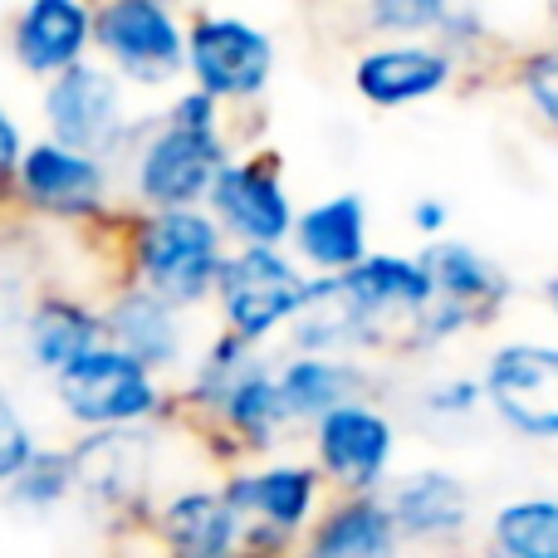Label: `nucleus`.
Returning <instances> with one entry per match:
<instances>
[{"label": "nucleus", "mask_w": 558, "mask_h": 558, "mask_svg": "<svg viewBox=\"0 0 558 558\" xmlns=\"http://www.w3.org/2000/svg\"><path fill=\"white\" fill-rule=\"evenodd\" d=\"M104 333L113 348L137 357L147 373L172 367L186 348V324H182V314H177V304H167V299L153 294L147 284H128L108 299Z\"/></svg>", "instance_id": "nucleus-16"}, {"label": "nucleus", "mask_w": 558, "mask_h": 558, "mask_svg": "<svg viewBox=\"0 0 558 558\" xmlns=\"http://www.w3.org/2000/svg\"><path fill=\"white\" fill-rule=\"evenodd\" d=\"M318 481H324L318 465H265V471H235L221 490L245 514V524H260V530L294 539L314 520Z\"/></svg>", "instance_id": "nucleus-15"}, {"label": "nucleus", "mask_w": 558, "mask_h": 558, "mask_svg": "<svg viewBox=\"0 0 558 558\" xmlns=\"http://www.w3.org/2000/svg\"><path fill=\"white\" fill-rule=\"evenodd\" d=\"M294 251L314 270L348 275L367 260V206L357 192H338L328 202H314L299 211Z\"/></svg>", "instance_id": "nucleus-20"}, {"label": "nucleus", "mask_w": 558, "mask_h": 558, "mask_svg": "<svg viewBox=\"0 0 558 558\" xmlns=\"http://www.w3.org/2000/svg\"><path fill=\"white\" fill-rule=\"evenodd\" d=\"M392 446H397V426L367 402L338 407L333 416H324L314 426L318 475L343 485L348 495H373L377 485H387Z\"/></svg>", "instance_id": "nucleus-12"}, {"label": "nucleus", "mask_w": 558, "mask_h": 558, "mask_svg": "<svg viewBox=\"0 0 558 558\" xmlns=\"http://www.w3.org/2000/svg\"><path fill=\"white\" fill-rule=\"evenodd\" d=\"M54 392H59V407L74 422L98 426V432H108V426H137L162 412L157 377L113 343H98L74 367H64L54 377Z\"/></svg>", "instance_id": "nucleus-4"}, {"label": "nucleus", "mask_w": 558, "mask_h": 558, "mask_svg": "<svg viewBox=\"0 0 558 558\" xmlns=\"http://www.w3.org/2000/svg\"><path fill=\"white\" fill-rule=\"evenodd\" d=\"M15 186L25 196V206L59 216V221H88V216L108 211V167L98 157L69 153V147L49 143V137L25 147Z\"/></svg>", "instance_id": "nucleus-13"}, {"label": "nucleus", "mask_w": 558, "mask_h": 558, "mask_svg": "<svg viewBox=\"0 0 558 558\" xmlns=\"http://www.w3.org/2000/svg\"><path fill=\"white\" fill-rule=\"evenodd\" d=\"M490 558H500V554H490Z\"/></svg>", "instance_id": "nucleus-33"}, {"label": "nucleus", "mask_w": 558, "mask_h": 558, "mask_svg": "<svg viewBox=\"0 0 558 558\" xmlns=\"http://www.w3.org/2000/svg\"><path fill=\"white\" fill-rule=\"evenodd\" d=\"M186 69L216 104H241L270 84L275 39L241 15H196L186 29Z\"/></svg>", "instance_id": "nucleus-8"}, {"label": "nucleus", "mask_w": 558, "mask_h": 558, "mask_svg": "<svg viewBox=\"0 0 558 558\" xmlns=\"http://www.w3.org/2000/svg\"><path fill=\"white\" fill-rule=\"evenodd\" d=\"M308 284L314 279L299 275L289 255L265 251V245H235L221 270V284H216L226 333L245 338V343H265L284 324H294Z\"/></svg>", "instance_id": "nucleus-3"}, {"label": "nucleus", "mask_w": 558, "mask_h": 558, "mask_svg": "<svg viewBox=\"0 0 558 558\" xmlns=\"http://www.w3.org/2000/svg\"><path fill=\"white\" fill-rule=\"evenodd\" d=\"M45 123H49V143L69 147L84 157H113L128 143V118H123V88L118 74L98 59H84L78 69L49 78L45 88Z\"/></svg>", "instance_id": "nucleus-7"}, {"label": "nucleus", "mask_w": 558, "mask_h": 558, "mask_svg": "<svg viewBox=\"0 0 558 558\" xmlns=\"http://www.w3.org/2000/svg\"><path fill=\"white\" fill-rule=\"evenodd\" d=\"M397 534L402 530L377 495H348L308 530L304 558H392Z\"/></svg>", "instance_id": "nucleus-22"}, {"label": "nucleus", "mask_w": 558, "mask_h": 558, "mask_svg": "<svg viewBox=\"0 0 558 558\" xmlns=\"http://www.w3.org/2000/svg\"><path fill=\"white\" fill-rule=\"evenodd\" d=\"M206 202H211V216L221 221V231L235 235L241 245L279 251V241H294L299 216L289 206L284 177H279V162L270 153L231 157Z\"/></svg>", "instance_id": "nucleus-9"}, {"label": "nucleus", "mask_w": 558, "mask_h": 558, "mask_svg": "<svg viewBox=\"0 0 558 558\" xmlns=\"http://www.w3.org/2000/svg\"><path fill=\"white\" fill-rule=\"evenodd\" d=\"M520 84H524V94H530V104L558 128V45L539 49V54L524 64Z\"/></svg>", "instance_id": "nucleus-28"}, {"label": "nucleus", "mask_w": 558, "mask_h": 558, "mask_svg": "<svg viewBox=\"0 0 558 558\" xmlns=\"http://www.w3.org/2000/svg\"><path fill=\"white\" fill-rule=\"evenodd\" d=\"M456 54L441 45H383L367 49L353 69L357 94L373 108H402L416 98H432L451 84Z\"/></svg>", "instance_id": "nucleus-17"}, {"label": "nucleus", "mask_w": 558, "mask_h": 558, "mask_svg": "<svg viewBox=\"0 0 558 558\" xmlns=\"http://www.w3.org/2000/svg\"><path fill=\"white\" fill-rule=\"evenodd\" d=\"M74 490V456L59 451V446H39L35 461L20 471V481L10 485V505L15 510H35V514H49L64 505V495Z\"/></svg>", "instance_id": "nucleus-25"}, {"label": "nucleus", "mask_w": 558, "mask_h": 558, "mask_svg": "<svg viewBox=\"0 0 558 558\" xmlns=\"http://www.w3.org/2000/svg\"><path fill=\"white\" fill-rule=\"evenodd\" d=\"M226 162H231V147L221 133V104L202 88H192L137 143L133 196L147 211H196L211 196Z\"/></svg>", "instance_id": "nucleus-1"}, {"label": "nucleus", "mask_w": 558, "mask_h": 558, "mask_svg": "<svg viewBox=\"0 0 558 558\" xmlns=\"http://www.w3.org/2000/svg\"><path fill=\"white\" fill-rule=\"evenodd\" d=\"M98 343H108L104 308H88L84 299L49 294V299H39L25 318V357L49 377L74 367L78 357L94 353Z\"/></svg>", "instance_id": "nucleus-19"}, {"label": "nucleus", "mask_w": 558, "mask_h": 558, "mask_svg": "<svg viewBox=\"0 0 558 558\" xmlns=\"http://www.w3.org/2000/svg\"><path fill=\"white\" fill-rule=\"evenodd\" d=\"M279 377V397H284L289 422H324L338 407L363 402V367L348 357H314L299 353L289 363L275 367Z\"/></svg>", "instance_id": "nucleus-21"}, {"label": "nucleus", "mask_w": 558, "mask_h": 558, "mask_svg": "<svg viewBox=\"0 0 558 558\" xmlns=\"http://www.w3.org/2000/svg\"><path fill=\"white\" fill-rule=\"evenodd\" d=\"M226 231L211 211H147L133 226V270L137 284L162 294L167 304H202L216 294L226 270Z\"/></svg>", "instance_id": "nucleus-2"}, {"label": "nucleus", "mask_w": 558, "mask_h": 558, "mask_svg": "<svg viewBox=\"0 0 558 558\" xmlns=\"http://www.w3.org/2000/svg\"><path fill=\"white\" fill-rule=\"evenodd\" d=\"M153 432L108 426L74 446V490L104 514H143L153 495Z\"/></svg>", "instance_id": "nucleus-10"}, {"label": "nucleus", "mask_w": 558, "mask_h": 558, "mask_svg": "<svg viewBox=\"0 0 558 558\" xmlns=\"http://www.w3.org/2000/svg\"><path fill=\"white\" fill-rule=\"evenodd\" d=\"M94 49L113 74L143 88L172 84L186 69V29L157 0H113L94 10Z\"/></svg>", "instance_id": "nucleus-5"}, {"label": "nucleus", "mask_w": 558, "mask_h": 558, "mask_svg": "<svg viewBox=\"0 0 558 558\" xmlns=\"http://www.w3.org/2000/svg\"><path fill=\"white\" fill-rule=\"evenodd\" d=\"M35 436H29V422L20 416V407L10 402V392L0 387V485H15L20 471H25L29 461H35Z\"/></svg>", "instance_id": "nucleus-26"}, {"label": "nucleus", "mask_w": 558, "mask_h": 558, "mask_svg": "<svg viewBox=\"0 0 558 558\" xmlns=\"http://www.w3.org/2000/svg\"><path fill=\"white\" fill-rule=\"evenodd\" d=\"M10 45H15L20 69L39 78H59L84 64L94 49V10L78 0H35L15 15Z\"/></svg>", "instance_id": "nucleus-14"}, {"label": "nucleus", "mask_w": 558, "mask_h": 558, "mask_svg": "<svg viewBox=\"0 0 558 558\" xmlns=\"http://www.w3.org/2000/svg\"><path fill=\"white\" fill-rule=\"evenodd\" d=\"M206 416H216V422H221L231 436H241L251 451H270L275 436L284 432V422H289L275 367L265 363V357H255V363L226 387L221 402H216Z\"/></svg>", "instance_id": "nucleus-23"}, {"label": "nucleus", "mask_w": 558, "mask_h": 558, "mask_svg": "<svg viewBox=\"0 0 558 558\" xmlns=\"http://www.w3.org/2000/svg\"><path fill=\"white\" fill-rule=\"evenodd\" d=\"M490 534L500 558H558V500H510Z\"/></svg>", "instance_id": "nucleus-24"}, {"label": "nucleus", "mask_w": 558, "mask_h": 558, "mask_svg": "<svg viewBox=\"0 0 558 558\" xmlns=\"http://www.w3.org/2000/svg\"><path fill=\"white\" fill-rule=\"evenodd\" d=\"M481 397H485V387L481 383H441V387H432V392L422 397V407L432 416H465V412H475L481 407Z\"/></svg>", "instance_id": "nucleus-29"}, {"label": "nucleus", "mask_w": 558, "mask_h": 558, "mask_svg": "<svg viewBox=\"0 0 558 558\" xmlns=\"http://www.w3.org/2000/svg\"><path fill=\"white\" fill-rule=\"evenodd\" d=\"M20 162H25V137H20L15 118H10L5 104H0V182H5V177H15Z\"/></svg>", "instance_id": "nucleus-30"}, {"label": "nucleus", "mask_w": 558, "mask_h": 558, "mask_svg": "<svg viewBox=\"0 0 558 558\" xmlns=\"http://www.w3.org/2000/svg\"><path fill=\"white\" fill-rule=\"evenodd\" d=\"M549 304H554V314H558V279H549Z\"/></svg>", "instance_id": "nucleus-32"}, {"label": "nucleus", "mask_w": 558, "mask_h": 558, "mask_svg": "<svg viewBox=\"0 0 558 558\" xmlns=\"http://www.w3.org/2000/svg\"><path fill=\"white\" fill-rule=\"evenodd\" d=\"M416 265L432 284V304L422 314V348L441 343L471 324H490L495 308L510 299V279L500 265H490L481 251L461 241H432L416 255Z\"/></svg>", "instance_id": "nucleus-6"}, {"label": "nucleus", "mask_w": 558, "mask_h": 558, "mask_svg": "<svg viewBox=\"0 0 558 558\" xmlns=\"http://www.w3.org/2000/svg\"><path fill=\"white\" fill-rule=\"evenodd\" d=\"M485 402L524 436H558V343H505L485 363Z\"/></svg>", "instance_id": "nucleus-11"}, {"label": "nucleus", "mask_w": 558, "mask_h": 558, "mask_svg": "<svg viewBox=\"0 0 558 558\" xmlns=\"http://www.w3.org/2000/svg\"><path fill=\"white\" fill-rule=\"evenodd\" d=\"M451 5H436V0H377L367 5V20L383 29H407V35H422V29H441Z\"/></svg>", "instance_id": "nucleus-27"}, {"label": "nucleus", "mask_w": 558, "mask_h": 558, "mask_svg": "<svg viewBox=\"0 0 558 558\" xmlns=\"http://www.w3.org/2000/svg\"><path fill=\"white\" fill-rule=\"evenodd\" d=\"M446 221H451V211H446V202H436V196H422V202L412 206V226L422 235H441Z\"/></svg>", "instance_id": "nucleus-31"}, {"label": "nucleus", "mask_w": 558, "mask_h": 558, "mask_svg": "<svg viewBox=\"0 0 558 558\" xmlns=\"http://www.w3.org/2000/svg\"><path fill=\"white\" fill-rule=\"evenodd\" d=\"M377 500L387 505L397 530L412 534V539H451L471 524V490L451 471H436V465L387 481Z\"/></svg>", "instance_id": "nucleus-18"}]
</instances>
